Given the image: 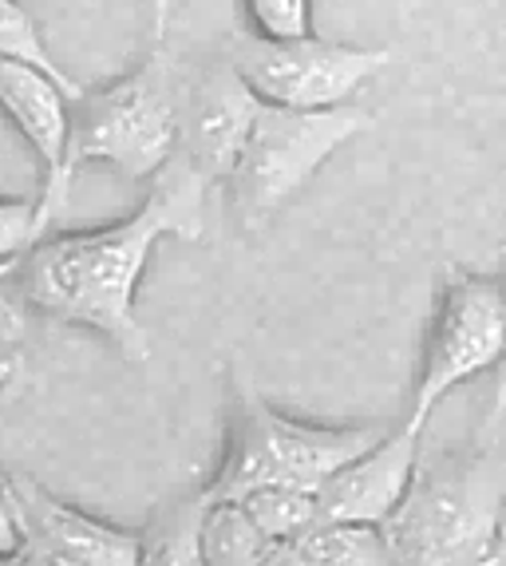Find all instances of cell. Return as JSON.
I'll return each instance as SVG.
<instances>
[{
	"label": "cell",
	"instance_id": "e0dca14e",
	"mask_svg": "<svg viewBox=\"0 0 506 566\" xmlns=\"http://www.w3.org/2000/svg\"><path fill=\"white\" fill-rule=\"evenodd\" d=\"M245 36L257 40H305L313 36V0H238Z\"/></svg>",
	"mask_w": 506,
	"mask_h": 566
},
{
	"label": "cell",
	"instance_id": "7c38bea8",
	"mask_svg": "<svg viewBox=\"0 0 506 566\" xmlns=\"http://www.w3.org/2000/svg\"><path fill=\"white\" fill-rule=\"evenodd\" d=\"M202 520H207V491L198 480L194 488L175 491L150 511V520L139 527V566H207Z\"/></svg>",
	"mask_w": 506,
	"mask_h": 566
},
{
	"label": "cell",
	"instance_id": "52a82bcc",
	"mask_svg": "<svg viewBox=\"0 0 506 566\" xmlns=\"http://www.w3.org/2000/svg\"><path fill=\"white\" fill-rule=\"evenodd\" d=\"M230 56L250 92L265 107H289V112H333L348 107L360 87L380 76L396 60L384 44H340V40H230Z\"/></svg>",
	"mask_w": 506,
	"mask_h": 566
},
{
	"label": "cell",
	"instance_id": "9c48e42d",
	"mask_svg": "<svg viewBox=\"0 0 506 566\" xmlns=\"http://www.w3.org/2000/svg\"><path fill=\"white\" fill-rule=\"evenodd\" d=\"M4 488L20 547L32 555L52 566H139V531L99 520L20 472H4Z\"/></svg>",
	"mask_w": 506,
	"mask_h": 566
},
{
	"label": "cell",
	"instance_id": "d4e9b609",
	"mask_svg": "<svg viewBox=\"0 0 506 566\" xmlns=\"http://www.w3.org/2000/svg\"><path fill=\"white\" fill-rule=\"evenodd\" d=\"M0 566H12V555H0Z\"/></svg>",
	"mask_w": 506,
	"mask_h": 566
},
{
	"label": "cell",
	"instance_id": "3957f363",
	"mask_svg": "<svg viewBox=\"0 0 506 566\" xmlns=\"http://www.w3.org/2000/svg\"><path fill=\"white\" fill-rule=\"evenodd\" d=\"M503 500V448L423 452L412 488L380 535L396 566H487Z\"/></svg>",
	"mask_w": 506,
	"mask_h": 566
},
{
	"label": "cell",
	"instance_id": "30bf717a",
	"mask_svg": "<svg viewBox=\"0 0 506 566\" xmlns=\"http://www.w3.org/2000/svg\"><path fill=\"white\" fill-rule=\"evenodd\" d=\"M423 455V432L400 424L388 428L368 452L348 460L317 488L320 523L328 527H384L403 503Z\"/></svg>",
	"mask_w": 506,
	"mask_h": 566
},
{
	"label": "cell",
	"instance_id": "d6986e66",
	"mask_svg": "<svg viewBox=\"0 0 506 566\" xmlns=\"http://www.w3.org/2000/svg\"><path fill=\"white\" fill-rule=\"evenodd\" d=\"M20 551V531L12 520L9 488H4V468H0V555H17Z\"/></svg>",
	"mask_w": 506,
	"mask_h": 566
},
{
	"label": "cell",
	"instance_id": "277c9868",
	"mask_svg": "<svg viewBox=\"0 0 506 566\" xmlns=\"http://www.w3.org/2000/svg\"><path fill=\"white\" fill-rule=\"evenodd\" d=\"M392 424H320L297 420L234 377L222 455L202 480L207 500H245L262 488L317 491L333 472L380 440Z\"/></svg>",
	"mask_w": 506,
	"mask_h": 566
},
{
	"label": "cell",
	"instance_id": "7a4b0ae2",
	"mask_svg": "<svg viewBox=\"0 0 506 566\" xmlns=\"http://www.w3.org/2000/svg\"><path fill=\"white\" fill-rule=\"evenodd\" d=\"M179 155V64L170 60V0L155 4L147 52L112 84L87 87L72 107L64 182L84 167H112L150 182Z\"/></svg>",
	"mask_w": 506,
	"mask_h": 566
},
{
	"label": "cell",
	"instance_id": "cb8c5ba5",
	"mask_svg": "<svg viewBox=\"0 0 506 566\" xmlns=\"http://www.w3.org/2000/svg\"><path fill=\"white\" fill-rule=\"evenodd\" d=\"M498 282H503V297H506V270L498 274ZM503 373H506V368H503ZM503 373H498V377H503Z\"/></svg>",
	"mask_w": 506,
	"mask_h": 566
},
{
	"label": "cell",
	"instance_id": "44dd1931",
	"mask_svg": "<svg viewBox=\"0 0 506 566\" xmlns=\"http://www.w3.org/2000/svg\"><path fill=\"white\" fill-rule=\"evenodd\" d=\"M9 380H12V360H9V357H0V388L9 385Z\"/></svg>",
	"mask_w": 506,
	"mask_h": 566
},
{
	"label": "cell",
	"instance_id": "2e32d148",
	"mask_svg": "<svg viewBox=\"0 0 506 566\" xmlns=\"http://www.w3.org/2000/svg\"><path fill=\"white\" fill-rule=\"evenodd\" d=\"M242 507L250 511V520L257 523L277 547L320 523L317 491H305V488H262V491H253V495H245Z\"/></svg>",
	"mask_w": 506,
	"mask_h": 566
},
{
	"label": "cell",
	"instance_id": "5b68a950",
	"mask_svg": "<svg viewBox=\"0 0 506 566\" xmlns=\"http://www.w3.org/2000/svg\"><path fill=\"white\" fill-rule=\"evenodd\" d=\"M372 123V115L357 104L333 112H289L262 104L242 159L225 179V195L242 227L262 230L265 222H273L309 187L313 175Z\"/></svg>",
	"mask_w": 506,
	"mask_h": 566
},
{
	"label": "cell",
	"instance_id": "4fadbf2b",
	"mask_svg": "<svg viewBox=\"0 0 506 566\" xmlns=\"http://www.w3.org/2000/svg\"><path fill=\"white\" fill-rule=\"evenodd\" d=\"M265 566H396L384 535L376 527H328L317 523L305 535L273 551Z\"/></svg>",
	"mask_w": 506,
	"mask_h": 566
},
{
	"label": "cell",
	"instance_id": "9a60e30c",
	"mask_svg": "<svg viewBox=\"0 0 506 566\" xmlns=\"http://www.w3.org/2000/svg\"><path fill=\"white\" fill-rule=\"evenodd\" d=\"M0 60H17V64L40 67L44 76H52L60 87H67L75 99L84 95V87L75 84V80L64 72V64L52 56L44 29H40V20L32 17L20 0H0Z\"/></svg>",
	"mask_w": 506,
	"mask_h": 566
},
{
	"label": "cell",
	"instance_id": "ba28073f",
	"mask_svg": "<svg viewBox=\"0 0 506 566\" xmlns=\"http://www.w3.org/2000/svg\"><path fill=\"white\" fill-rule=\"evenodd\" d=\"M262 115V99L250 92L234 67L230 48L214 56L179 67V155L207 187H225L238 167L253 123Z\"/></svg>",
	"mask_w": 506,
	"mask_h": 566
},
{
	"label": "cell",
	"instance_id": "7402d4cb",
	"mask_svg": "<svg viewBox=\"0 0 506 566\" xmlns=\"http://www.w3.org/2000/svg\"><path fill=\"white\" fill-rule=\"evenodd\" d=\"M495 408H506V373L498 377V400H495Z\"/></svg>",
	"mask_w": 506,
	"mask_h": 566
},
{
	"label": "cell",
	"instance_id": "8992f818",
	"mask_svg": "<svg viewBox=\"0 0 506 566\" xmlns=\"http://www.w3.org/2000/svg\"><path fill=\"white\" fill-rule=\"evenodd\" d=\"M506 368V297L498 274L447 270L423 329L403 424L423 432L432 412L467 380Z\"/></svg>",
	"mask_w": 506,
	"mask_h": 566
},
{
	"label": "cell",
	"instance_id": "603a6c76",
	"mask_svg": "<svg viewBox=\"0 0 506 566\" xmlns=\"http://www.w3.org/2000/svg\"><path fill=\"white\" fill-rule=\"evenodd\" d=\"M20 265V262H17ZM17 265H0V282H9L12 274H17Z\"/></svg>",
	"mask_w": 506,
	"mask_h": 566
},
{
	"label": "cell",
	"instance_id": "5bb4252c",
	"mask_svg": "<svg viewBox=\"0 0 506 566\" xmlns=\"http://www.w3.org/2000/svg\"><path fill=\"white\" fill-rule=\"evenodd\" d=\"M202 551L207 566H265L277 543L250 520L242 500H207Z\"/></svg>",
	"mask_w": 506,
	"mask_h": 566
},
{
	"label": "cell",
	"instance_id": "ac0fdd59",
	"mask_svg": "<svg viewBox=\"0 0 506 566\" xmlns=\"http://www.w3.org/2000/svg\"><path fill=\"white\" fill-rule=\"evenodd\" d=\"M48 234L36 199H4L0 195V265H17Z\"/></svg>",
	"mask_w": 506,
	"mask_h": 566
},
{
	"label": "cell",
	"instance_id": "6da1fadb",
	"mask_svg": "<svg viewBox=\"0 0 506 566\" xmlns=\"http://www.w3.org/2000/svg\"><path fill=\"white\" fill-rule=\"evenodd\" d=\"M207 182L170 159L147 182V199L119 222L44 234L17 265L24 305L60 325L92 329L123 360L147 365L150 337L139 322V285L162 238L198 242L207 230Z\"/></svg>",
	"mask_w": 506,
	"mask_h": 566
},
{
	"label": "cell",
	"instance_id": "ffe728a7",
	"mask_svg": "<svg viewBox=\"0 0 506 566\" xmlns=\"http://www.w3.org/2000/svg\"><path fill=\"white\" fill-rule=\"evenodd\" d=\"M487 566H506V500H503V511H498V527H495V543H491Z\"/></svg>",
	"mask_w": 506,
	"mask_h": 566
},
{
	"label": "cell",
	"instance_id": "8fae6325",
	"mask_svg": "<svg viewBox=\"0 0 506 566\" xmlns=\"http://www.w3.org/2000/svg\"><path fill=\"white\" fill-rule=\"evenodd\" d=\"M72 107L75 95L52 76H44L40 67L0 60V115L40 167L36 202L44 222H52L67 202L64 163L67 143H72Z\"/></svg>",
	"mask_w": 506,
	"mask_h": 566
}]
</instances>
